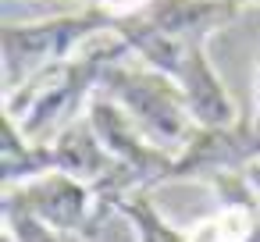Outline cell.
I'll list each match as a JSON object with an SVG mask.
<instances>
[{
    "mask_svg": "<svg viewBox=\"0 0 260 242\" xmlns=\"http://www.w3.org/2000/svg\"><path fill=\"white\" fill-rule=\"evenodd\" d=\"M132 57V47L107 32L86 43L75 57L47 68L43 75L29 79L22 89L4 96V118L15 121L32 143H54L68 125H75L93 96L100 93V82L111 64H121Z\"/></svg>",
    "mask_w": 260,
    "mask_h": 242,
    "instance_id": "cell-1",
    "label": "cell"
},
{
    "mask_svg": "<svg viewBox=\"0 0 260 242\" xmlns=\"http://www.w3.org/2000/svg\"><path fill=\"white\" fill-rule=\"evenodd\" d=\"M118 22L100 15L96 8L72 11V15H54L40 22H22V25H4L0 29V75H4V96L22 89L29 79L43 75L47 68L75 57L86 43L96 36L114 32Z\"/></svg>",
    "mask_w": 260,
    "mask_h": 242,
    "instance_id": "cell-2",
    "label": "cell"
},
{
    "mask_svg": "<svg viewBox=\"0 0 260 242\" xmlns=\"http://www.w3.org/2000/svg\"><path fill=\"white\" fill-rule=\"evenodd\" d=\"M100 93L111 96L132 118V125L146 135V143H153L157 150H164L171 157H178L182 146L200 128L192 121L185 93L168 75H160L146 64H132V61L111 64L100 82Z\"/></svg>",
    "mask_w": 260,
    "mask_h": 242,
    "instance_id": "cell-3",
    "label": "cell"
},
{
    "mask_svg": "<svg viewBox=\"0 0 260 242\" xmlns=\"http://www.w3.org/2000/svg\"><path fill=\"white\" fill-rule=\"evenodd\" d=\"M4 203L32 214L36 221H43L47 228H54L61 235H79V238H93L107 221L96 206L93 189L61 171L4 192Z\"/></svg>",
    "mask_w": 260,
    "mask_h": 242,
    "instance_id": "cell-4",
    "label": "cell"
},
{
    "mask_svg": "<svg viewBox=\"0 0 260 242\" xmlns=\"http://www.w3.org/2000/svg\"><path fill=\"white\" fill-rule=\"evenodd\" d=\"M260 160V128L253 118H239L228 128H196L182 153L171 160L168 182H210L228 171H246Z\"/></svg>",
    "mask_w": 260,
    "mask_h": 242,
    "instance_id": "cell-5",
    "label": "cell"
},
{
    "mask_svg": "<svg viewBox=\"0 0 260 242\" xmlns=\"http://www.w3.org/2000/svg\"><path fill=\"white\" fill-rule=\"evenodd\" d=\"M50 150H54V167H57L61 175H72V178L86 182L93 192L107 189V185L121 175L118 160L104 150V143H100V135L93 132V125H89L86 114H82L75 125H68V128L50 143Z\"/></svg>",
    "mask_w": 260,
    "mask_h": 242,
    "instance_id": "cell-6",
    "label": "cell"
},
{
    "mask_svg": "<svg viewBox=\"0 0 260 242\" xmlns=\"http://www.w3.org/2000/svg\"><path fill=\"white\" fill-rule=\"evenodd\" d=\"M54 150L50 143H32L15 121L4 118V164H0V178H4V192L22 189L36 178L54 175Z\"/></svg>",
    "mask_w": 260,
    "mask_h": 242,
    "instance_id": "cell-7",
    "label": "cell"
},
{
    "mask_svg": "<svg viewBox=\"0 0 260 242\" xmlns=\"http://www.w3.org/2000/svg\"><path fill=\"white\" fill-rule=\"evenodd\" d=\"M114 214H121L132 224V231H136L139 242H185V231L175 228V224H168L160 217V210L150 203V192H139V196L121 199Z\"/></svg>",
    "mask_w": 260,
    "mask_h": 242,
    "instance_id": "cell-8",
    "label": "cell"
},
{
    "mask_svg": "<svg viewBox=\"0 0 260 242\" xmlns=\"http://www.w3.org/2000/svg\"><path fill=\"white\" fill-rule=\"evenodd\" d=\"M150 4H153V0H89V8H96L100 15H107V18L118 22V25L139 18Z\"/></svg>",
    "mask_w": 260,
    "mask_h": 242,
    "instance_id": "cell-9",
    "label": "cell"
},
{
    "mask_svg": "<svg viewBox=\"0 0 260 242\" xmlns=\"http://www.w3.org/2000/svg\"><path fill=\"white\" fill-rule=\"evenodd\" d=\"M253 125L260 128V68H256V96H253Z\"/></svg>",
    "mask_w": 260,
    "mask_h": 242,
    "instance_id": "cell-10",
    "label": "cell"
},
{
    "mask_svg": "<svg viewBox=\"0 0 260 242\" xmlns=\"http://www.w3.org/2000/svg\"><path fill=\"white\" fill-rule=\"evenodd\" d=\"M68 242H86V238H79V235H68Z\"/></svg>",
    "mask_w": 260,
    "mask_h": 242,
    "instance_id": "cell-11",
    "label": "cell"
},
{
    "mask_svg": "<svg viewBox=\"0 0 260 242\" xmlns=\"http://www.w3.org/2000/svg\"><path fill=\"white\" fill-rule=\"evenodd\" d=\"M239 4H260V0H239Z\"/></svg>",
    "mask_w": 260,
    "mask_h": 242,
    "instance_id": "cell-12",
    "label": "cell"
},
{
    "mask_svg": "<svg viewBox=\"0 0 260 242\" xmlns=\"http://www.w3.org/2000/svg\"><path fill=\"white\" fill-rule=\"evenodd\" d=\"M4 242H15V238H11V235H8V231H4Z\"/></svg>",
    "mask_w": 260,
    "mask_h": 242,
    "instance_id": "cell-13",
    "label": "cell"
}]
</instances>
